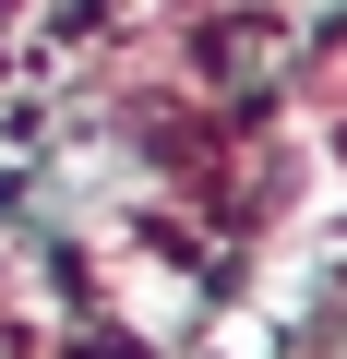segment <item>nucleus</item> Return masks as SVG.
Listing matches in <instances>:
<instances>
[{
	"label": "nucleus",
	"instance_id": "f257e3e1",
	"mask_svg": "<svg viewBox=\"0 0 347 359\" xmlns=\"http://www.w3.org/2000/svg\"><path fill=\"white\" fill-rule=\"evenodd\" d=\"M311 132H323V204H347V96H335Z\"/></svg>",
	"mask_w": 347,
	"mask_h": 359
}]
</instances>
